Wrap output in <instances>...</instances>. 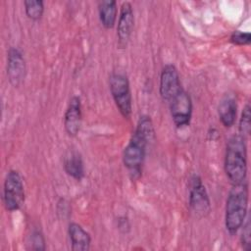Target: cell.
Here are the masks:
<instances>
[{"mask_svg": "<svg viewBox=\"0 0 251 251\" xmlns=\"http://www.w3.org/2000/svg\"><path fill=\"white\" fill-rule=\"evenodd\" d=\"M154 136L155 130L152 120L147 115L140 116L135 129L123 152V163L132 179L140 176L147 147L153 141Z\"/></svg>", "mask_w": 251, "mask_h": 251, "instance_id": "obj_1", "label": "cell"}, {"mask_svg": "<svg viewBox=\"0 0 251 251\" xmlns=\"http://www.w3.org/2000/svg\"><path fill=\"white\" fill-rule=\"evenodd\" d=\"M229 41L232 44L238 45V46L249 45L251 42V34H250V32L234 30L229 37Z\"/></svg>", "mask_w": 251, "mask_h": 251, "instance_id": "obj_19", "label": "cell"}, {"mask_svg": "<svg viewBox=\"0 0 251 251\" xmlns=\"http://www.w3.org/2000/svg\"><path fill=\"white\" fill-rule=\"evenodd\" d=\"M169 104L175 126L177 128L187 126L190 124L193 109L190 95L184 89H181Z\"/></svg>", "mask_w": 251, "mask_h": 251, "instance_id": "obj_7", "label": "cell"}, {"mask_svg": "<svg viewBox=\"0 0 251 251\" xmlns=\"http://www.w3.org/2000/svg\"><path fill=\"white\" fill-rule=\"evenodd\" d=\"M25 185L23 176L17 170H10L3 183V205L9 212L21 209L25 202Z\"/></svg>", "mask_w": 251, "mask_h": 251, "instance_id": "obj_5", "label": "cell"}, {"mask_svg": "<svg viewBox=\"0 0 251 251\" xmlns=\"http://www.w3.org/2000/svg\"><path fill=\"white\" fill-rule=\"evenodd\" d=\"M243 230L241 233V246L244 250L249 251L251 249V230H250V220L249 218L246 220V223H243Z\"/></svg>", "mask_w": 251, "mask_h": 251, "instance_id": "obj_20", "label": "cell"}, {"mask_svg": "<svg viewBox=\"0 0 251 251\" xmlns=\"http://www.w3.org/2000/svg\"><path fill=\"white\" fill-rule=\"evenodd\" d=\"M248 196L249 191L246 180L232 184L228 191L226 203L225 226L230 234H235L246 219Z\"/></svg>", "mask_w": 251, "mask_h": 251, "instance_id": "obj_2", "label": "cell"}, {"mask_svg": "<svg viewBox=\"0 0 251 251\" xmlns=\"http://www.w3.org/2000/svg\"><path fill=\"white\" fill-rule=\"evenodd\" d=\"M134 26V14L132 6L129 2H124L120 9L118 25H117V37L118 44L121 48L126 47Z\"/></svg>", "mask_w": 251, "mask_h": 251, "instance_id": "obj_10", "label": "cell"}, {"mask_svg": "<svg viewBox=\"0 0 251 251\" xmlns=\"http://www.w3.org/2000/svg\"><path fill=\"white\" fill-rule=\"evenodd\" d=\"M65 172L75 178L80 180L84 176V164L81 155L77 151H70L64 158Z\"/></svg>", "mask_w": 251, "mask_h": 251, "instance_id": "obj_14", "label": "cell"}, {"mask_svg": "<svg viewBox=\"0 0 251 251\" xmlns=\"http://www.w3.org/2000/svg\"><path fill=\"white\" fill-rule=\"evenodd\" d=\"M68 235L72 250L87 251L90 249L91 236L79 224L70 223L68 226Z\"/></svg>", "mask_w": 251, "mask_h": 251, "instance_id": "obj_12", "label": "cell"}, {"mask_svg": "<svg viewBox=\"0 0 251 251\" xmlns=\"http://www.w3.org/2000/svg\"><path fill=\"white\" fill-rule=\"evenodd\" d=\"M29 242H30V249L43 251L46 249L45 238L43 233L40 229H33L29 235Z\"/></svg>", "mask_w": 251, "mask_h": 251, "instance_id": "obj_18", "label": "cell"}, {"mask_svg": "<svg viewBox=\"0 0 251 251\" xmlns=\"http://www.w3.org/2000/svg\"><path fill=\"white\" fill-rule=\"evenodd\" d=\"M237 104L233 95L226 94L218 106L219 119L224 126L231 127L236 121Z\"/></svg>", "mask_w": 251, "mask_h": 251, "instance_id": "obj_13", "label": "cell"}, {"mask_svg": "<svg viewBox=\"0 0 251 251\" xmlns=\"http://www.w3.org/2000/svg\"><path fill=\"white\" fill-rule=\"evenodd\" d=\"M189 207L198 217H206L211 211V202L202 178L193 175L189 181Z\"/></svg>", "mask_w": 251, "mask_h": 251, "instance_id": "obj_6", "label": "cell"}, {"mask_svg": "<svg viewBox=\"0 0 251 251\" xmlns=\"http://www.w3.org/2000/svg\"><path fill=\"white\" fill-rule=\"evenodd\" d=\"M82 121L81 100L77 95H74L67 106L64 114V127L67 134L71 137L77 135Z\"/></svg>", "mask_w": 251, "mask_h": 251, "instance_id": "obj_11", "label": "cell"}, {"mask_svg": "<svg viewBox=\"0 0 251 251\" xmlns=\"http://www.w3.org/2000/svg\"><path fill=\"white\" fill-rule=\"evenodd\" d=\"M98 14L101 25L106 29L115 26L118 18L117 2L115 0H103L98 3Z\"/></svg>", "mask_w": 251, "mask_h": 251, "instance_id": "obj_15", "label": "cell"}, {"mask_svg": "<svg viewBox=\"0 0 251 251\" xmlns=\"http://www.w3.org/2000/svg\"><path fill=\"white\" fill-rule=\"evenodd\" d=\"M224 168L227 178L232 184L246 180L247 146L245 137L242 135H232L228 139L226 148Z\"/></svg>", "mask_w": 251, "mask_h": 251, "instance_id": "obj_3", "label": "cell"}, {"mask_svg": "<svg viewBox=\"0 0 251 251\" xmlns=\"http://www.w3.org/2000/svg\"><path fill=\"white\" fill-rule=\"evenodd\" d=\"M182 89L177 69L173 64L163 67L160 75L159 93L163 101L170 102Z\"/></svg>", "mask_w": 251, "mask_h": 251, "instance_id": "obj_9", "label": "cell"}, {"mask_svg": "<svg viewBox=\"0 0 251 251\" xmlns=\"http://www.w3.org/2000/svg\"><path fill=\"white\" fill-rule=\"evenodd\" d=\"M7 76L14 87H19L25 80L26 75L25 59L18 47H10L7 53Z\"/></svg>", "mask_w": 251, "mask_h": 251, "instance_id": "obj_8", "label": "cell"}, {"mask_svg": "<svg viewBox=\"0 0 251 251\" xmlns=\"http://www.w3.org/2000/svg\"><path fill=\"white\" fill-rule=\"evenodd\" d=\"M25 12L28 19L38 21L44 13V2L42 0H25L24 1Z\"/></svg>", "mask_w": 251, "mask_h": 251, "instance_id": "obj_16", "label": "cell"}, {"mask_svg": "<svg viewBox=\"0 0 251 251\" xmlns=\"http://www.w3.org/2000/svg\"><path fill=\"white\" fill-rule=\"evenodd\" d=\"M109 87L119 112L125 119H128L132 110V97L127 76L123 73H112Z\"/></svg>", "mask_w": 251, "mask_h": 251, "instance_id": "obj_4", "label": "cell"}, {"mask_svg": "<svg viewBox=\"0 0 251 251\" xmlns=\"http://www.w3.org/2000/svg\"><path fill=\"white\" fill-rule=\"evenodd\" d=\"M250 105L247 103L245 107L242 110L240 121H239V134L243 137H246L249 135L251 130V113H250Z\"/></svg>", "mask_w": 251, "mask_h": 251, "instance_id": "obj_17", "label": "cell"}]
</instances>
